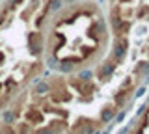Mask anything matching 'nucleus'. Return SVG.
I'll list each match as a JSON object with an SVG mask.
<instances>
[{
	"label": "nucleus",
	"mask_w": 149,
	"mask_h": 134,
	"mask_svg": "<svg viewBox=\"0 0 149 134\" xmlns=\"http://www.w3.org/2000/svg\"><path fill=\"white\" fill-rule=\"evenodd\" d=\"M125 54H127V39L125 37H118V41H116V45H114V50H112V62L114 63H118L121 62V60L125 58Z\"/></svg>",
	"instance_id": "obj_3"
},
{
	"label": "nucleus",
	"mask_w": 149,
	"mask_h": 134,
	"mask_svg": "<svg viewBox=\"0 0 149 134\" xmlns=\"http://www.w3.org/2000/svg\"><path fill=\"white\" fill-rule=\"evenodd\" d=\"M2 119H4V121H6L8 125L15 123V119H17V112H15V110H8V112H4Z\"/></svg>",
	"instance_id": "obj_11"
},
{
	"label": "nucleus",
	"mask_w": 149,
	"mask_h": 134,
	"mask_svg": "<svg viewBox=\"0 0 149 134\" xmlns=\"http://www.w3.org/2000/svg\"><path fill=\"white\" fill-rule=\"evenodd\" d=\"M77 78H80L82 82H91V78H93V71L91 69H84V71L78 73V76Z\"/></svg>",
	"instance_id": "obj_12"
},
{
	"label": "nucleus",
	"mask_w": 149,
	"mask_h": 134,
	"mask_svg": "<svg viewBox=\"0 0 149 134\" xmlns=\"http://www.w3.org/2000/svg\"><path fill=\"white\" fill-rule=\"evenodd\" d=\"M146 106H147V104H142V106H140V108H138V112H136V115H142V114H146Z\"/></svg>",
	"instance_id": "obj_22"
},
{
	"label": "nucleus",
	"mask_w": 149,
	"mask_h": 134,
	"mask_svg": "<svg viewBox=\"0 0 149 134\" xmlns=\"http://www.w3.org/2000/svg\"><path fill=\"white\" fill-rule=\"evenodd\" d=\"M9 2H11V4H9V8L13 10L15 6H19V4H22V0H9Z\"/></svg>",
	"instance_id": "obj_20"
},
{
	"label": "nucleus",
	"mask_w": 149,
	"mask_h": 134,
	"mask_svg": "<svg viewBox=\"0 0 149 134\" xmlns=\"http://www.w3.org/2000/svg\"><path fill=\"white\" fill-rule=\"evenodd\" d=\"M26 119H28V123L39 125V123H43V112H39L36 106H30V110L26 112Z\"/></svg>",
	"instance_id": "obj_5"
},
{
	"label": "nucleus",
	"mask_w": 149,
	"mask_h": 134,
	"mask_svg": "<svg viewBox=\"0 0 149 134\" xmlns=\"http://www.w3.org/2000/svg\"><path fill=\"white\" fill-rule=\"evenodd\" d=\"M129 131H130V127H123L121 131H118V134H127Z\"/></svg>",
	"instance_id": "obj_24"
},
{
	"label": "nucleus",
	"mask_w": 149,
	"mask_h": 134,
	"mask_svg": "<svg viewBox=\"0 0 149 134\" xmlns=\"http://www.w3.org/2000/svg\"><path fill=\"white\" fill-rule=\"evenodd\" d=\"M104 134H108V132H104Z\"/></svg>",
	"instance_id": "obj_30"
},
{
	"label": "nucleus",
	"mask_w": 149,
	"mask_h": 134,
	"mask_svg": "<svg viewBox=\"0 0 149 134\" xmlns=\"http://www.w3.org/2000/svg\"><path fill=\"white\" fill-rule=\"evenodd\" d=\"M147 11H149V8H147V6H142V8H140V10H138L136 17H140V19H142V17H143V13H147Z\"/></svg>",
	"instance_id": "obj_16"
},
{
	"label": "nucleus",
	"mask_w": 149,
	"mask_h": 134,
	"mask_svg": "<svg viewBox=\"0 0 149 134\" xmlns=\"http://www.w3.org/2000/svg\"><path fill=\"white\" fill-rule=\"evenodd\" d=\"M2 87H4V86H2V84H0V91H2Z\"/></svg>",
	"instance_id": "obj_27"
},
{
	"label": "nucleus",
	"mask_w": 149,
	"mask_h": 134,
	"mask_svg": "<svg viewBox=\"0 0 149 134\" xmlns=\"http://www.w3.org/2000/svg\"><path fill=\"white\" fill-rule=\"evenodd\" d=\"M134 73H136L138 76H142V75H146L147 78H146V82H149V62H138L136 63V67H134Z\"/></svg>",
	"instance_id": "obj_8"
},
{
	"label": "nucleus",
	"mask_w": 149,
	"mask_h": 134,
	"mask_svg": "<svg viewBox=\"0 0 149 134\" xmlns=\"http://www.w3.org/2000/svg\"><path fill=\"white\" fill-rule=\"evenodd\" d=\"M127 91H119V93H116V97H114V99H116V103H118V106H123L125 104V101H127Z\"/></svg>",
	"instance_id": "obj_13"
},
{
	"label": "nucleus",
	"mask_w": 149,
	"mask_h": 134,
	"mask_svg": "<svg viewBox=\"0 0 149 134\" xmlns=\"http://www.w3.org/2000/svg\"><path fill=\"white\" fill-rule=\"evenodd\" d=\"M147 125H149V114L146 115V117H143V123H142V128H146V127H147Z\"/></svg>",
	"instance_id": "obj_23"
},
{
	"label": "nucleus",
	"mask_w": 149,
	"mask_h": 134,
	"mask_svg": "<svg viewBox=\"0 0 149 134\" xmlns=\"http://www.w3.org/2000/svg\"><path fill=\"white\" fill-rule=\"evenodd\" d=\"M4 62H6V54L0 52V65H4Z\"/></svg>",
	"instance_id": "obj_25"
},
{
	"label": "nucleus",
	"mask_w": 149,
	"mask_h": 134,
	"mask_svg": "<svg viewBox=\"0 0 149 134\" xmlns=\"http://www.w3.org/2000/svg\"><path fill=\"white\" fill-rule=\"evenodd\" d=\"M4 24V15H0V26Z\"/></svg>",
	"instance_id": "obj_26"
},
{
	"label": "nucleus",
	"mask_w": 149,
	"mask_h": 134,
	"mask_svg": "<svg viewBox=\"0 0 149 134\" xmlns=\"http://www.w3.org/2000/svg\"><path fill=\"white\" fill-rule=\"evenodd\" d=\"M143 93H146V87H140L136 93H134V97H136V99H140V97H143Z\"/></svg>",
	"instance_id": "obj_19"
},
{
	"label": "nucleus",
	"mask_w": 149,
	"mask_h": 134,
	"mask_svg": "<svg viewBox=\"0 0 149 134\" xmlns=\"http://www.w3.org/2000/svg\"><path fill=\"white\" fill-rule=\"evenodd\" d=\"M34 91L36 93H39V95H45V93H50V84L49 82H37L36 84V87H34Z\"/></svg>",
	"instance_id": "obj_10"
},
{
	"label": "nucleus",
	"mask_w": 149,
	"mask_h": 134,
	"mask_svg": "<svg viewBox=\"0 0 149 134\" xmlns=\"http://www.w3.org/2000/svg\"><path fill=\"white\" fill-rule=\"evenodd\" d=\"M95 132H97V128L93 125V119L80 117L73 125V134H95Z\"/></svg>",
	"instance_id": "obj_2"
},
{
	"label": "nucleus",
	"mask_w": 149,
	"mask_h": 134,
	"mask_svg": "<svg viewBox=\"0 0 149 134\" xmlns=\"http://www.w3.org/2000/svg\"><path fill=\"white\" fill-rule=\"evenodd\" d=\"M114 115H116V108L114 106H104V108L101 110V121H104V123H110L112 119H114Z\"/></svg>",
	"instance_id": "obj_9"
},
{
	"label": "nucleus",
	"mask_w": 149,
	"mask_h": 134,
	"mask_svg": "<svg viewBox=\"0 0 149 134\" xmlns=\"http://www.w3.org/2000/svg\"><path fill=\"white\" fill-rule=\"evenodd\" d=\"M0 134H4V132H2V131H0Z\"/></svg>",
	"instance_id": "obj_28"
},
{
	"label": "nucleus",
	"mask_w": 149,
	"mask_h": 134,
	"mask_svg": "<svg viewBox=\"0 0 149 134\" xmlns=\"http://www.w3.org/2000/svg\"><path fill=\"white\" fill-rule=\"evenodd\" d=\"M58 62H60V60L56 58L54 54H49V58H47V65H49L50 69H56V67H58Z\"/></svg>",
	"instance_id": "obj_14"
},
{
	"label": "nucleus",
	"mask_w": 149,
	"mask_h": 134,
	"mask_svg": "<svg viewBox=\"0 0 149 134\" xmlns=\"http://www.w3.org/2000/svg\"><path fill=\"white\" fill-rule=\"evenodd\" d=\"M114 117H116V123H121L125 119V112H119L118 115H114Z\"/></svg>",
	"instance_id": "obj_18"
},
{
	"label": "nucleus",
	"mask_w": 149,
	"mask_h": 134,
	"mask_svg": "<svg viewBox=\"0 0 149 134\" xmlns=\"http://www.w3.org/2000/svg\"><path fill=\"white\" fill-rule=\"evenodd\" d=\"M62 6H63V0H49L45 10H43V15H47V13H56Z\"/></svg>",
	"instance_id": "obj_7"
},
{
	"label": "nucleus",
	"mask_w": 149,
	"mask_h": 134,
	"mask_svg": "<svg viewBox=\"0 0 149 134\" xmlns=\"http://www.w3.org/2000/svg\"><path fill=\"white\" fill-rule=\"evenodd\" d=\"M28 52L32 56H39L43 52V35L39 32H30L28 34Z\"/></svg>",
	"instance_id": "obj_1"
},
{
	"label": "nucleus",
	"mask_w": 149,
	"mask_h": 134,
	"mask_svg": "<svg viewBox=\"0 0 149 134\" xmlns=\"http://www.w3.org/2000/svg\"><path fill=\"white\" fill-rule=\"evenodd\" d=\"M6 86H8V90H9V87H11V86H17V82H15V80H13V78H8V82H6Z\"/></svg>",
	"instance_id": "obj_21"
},
{
	"label": "nucleus",
	"mask_w": 149,
	"mask_h": 134,
	"mask_svg": "<svg viewBox=\"0 0 149 134\" xmlns=\"http://www.w3.org/2000/svg\"><path fill=\"white\" fill-rule=\"evenodd\" d=\"M28 127H30V123H22L21 127H19V131H21V134H26V132H28Z\"/></svg>",
	"instance_id": "obj_17"
},
{
	"label": "nucleus",
	"mask_w": 149,
	"mask_h": 134,
	"mask_svg": "<svg viewBox=\"0 0 149 134\" xmlns=\"http://www.w3.org/2000/svg\"><path fill=\"white\" fill-rule=\"evenodd\" d=\"M36 134H56V132H54L50 127H45V128H39V131H37Z\"/></svg>",
	"instance_id": "obj_15"
},
{
	"label": "nucleus",
	"mask_w": 149,
	"mask_h": 134,
	"mask_svg": "<svg viewBox=\"0 0 149 134\" xmlns=\"http://www.w3.org/2000/svg\"><path fill=\"white\" fill-rule=\"evenodd\" d=\"M114 2H118V0H114Z\"/></svg>",
	"instance_id": "obj_29"
},
{
	"label": "nucleus",
	"mask_w": 149,
	"mask_h": 134,
	"mask_svg": "<svg viewBox=\"0 0 149 134\" xmlns=\"http://www.w3.org/2000/svg\"><path fill=\"white\" fill-rule=\"evenodd\" d=\"M50 95H52V101H56V103H67V101H71V93H69V91L67 90H62V91H52V93H50Z\"/></svg>",
	"instance_id": "obj_6"
},
{
	"label": "nucleus",
	"mask_w": 149,
	"mask_h": 134,
	"mask_svg": "<svg viewBox=\"0 0 149 134\" xmlns=\"http://www.w3.org/2000/svg\"><path fill=\"white\" fill-rule=\"evenodd\" d=\"M114 71H116V63L112 62V60L101 63V67H99V80L101 82H108L110 76L114 75Z\"/></svg>",
	"instance_id": "obj_4"
}]
</instances>
